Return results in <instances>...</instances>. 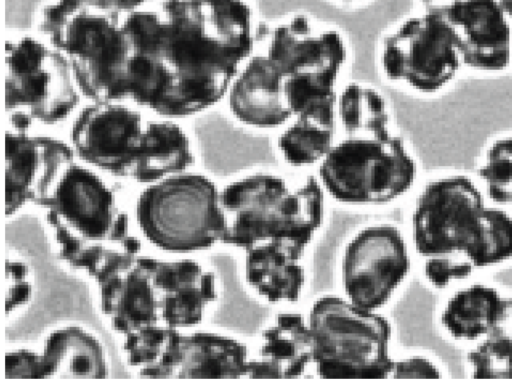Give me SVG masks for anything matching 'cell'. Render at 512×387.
<instances>
[{"mask_svg": "<svg viewBox=\"0 0 512 387\" xmlns=\"http://www.w3.org/2000/svg\"><path fill=\"white\" fill-rule=\"evenodd\" d=\"M224 100L230 116L252 130L278 131L293 117L284 77L259 46L238 71Z\"/></svg>", "mask_w": 512, "mask_h": 387, "instance_id": "4fadbf2b", "label": "cell"}, {"mask_svg": "<svg viewBox=\"0 0 512 387\" xmlns=\"http://www.w3.org/2000/svg\"><path fill=\"white\" fill-rule=\"evenodd\" d=\"M512 25V0H498Z\"/></svg>", "mask_w": 512, "mask_h": 387, "instance_id": "83f0119b", "label": "cell"}, {"mask_svg": "<svg viewBox=\"0 0 512 387\" xmlns=\"http://www.w3.org/2000/svg\"><path fill=\"white\" fill-rule=\"evenodd\" d=\"M337 137L336 98L293 115L277 131L275 148L281 159L291 167L318 166L332 149Z\"/></svg>", "mask_w": 512, "mask_h": 387, "instance_id": "e0dca14e", "label": "cell"}, {"mask_svg": "<svg viewBox=\"0 0 512 387\" xmlns=\"http://www.w3.org/2000/svg\"><path fill=\"white\" fill-rule=\"evenodd\" d=\"M471 378L512 379V295L503 297L487 332L466 355Z\"/></svg>", "mask_w": 512, "mask_h": 387, "instance_id": "ffe728a7", "label": "cell"}, {"mask_svg": "<svg viewBox=\"0 0 512 387\" xmlns=\"http://www.w3.org/2000/svg\"><path fill=\"white\" fill-rule=\"evenodd\" d=\"M333 1L340 3L342 5L356 6V5H361V4L367 3L371 0H333Z\"/></svg>", "mask_w": 512, "mask_h": 387, "instance_id": "f1b7e54d", "label": "cell"}, {"mask_svg": "<svg viewBox=\"0 0 512 387\" xmlns=\"http://www.w3.org/2000/svg\"><path fill=\"white\" fill-rule=\"evenodd\" d=\"M258 46L281 71L293 115L337 98L350 51L338 27L295 11L262 22Z\"/></svg>", "mask_w": 512, "mask_h": 387, "instance_id": "5b68a950", "label": "cell"}, {"mask_svg": "<svg viewBox=\"0 0 512 387\" xmlns=\"http://www.w3.org/2000/svg\"><path fill=\"white\" fill-rule=\"evenodd\" d=\"M139 108L124 101H89L69 130L75 156L113 175L134 178L145 153L149 120Z\"/></svg>", "mask_w": 512, "mask_h": 387, "instance_id": "30bf717a", "label": "cell"}, {"mask_svg": "<svg viewBox=\"0 0 512 387\" xmlns=\"http://www.w3.org/2000/svg\"><path fill=\"white\" fill-rule=\"evenodd\" d=\"M313 363L321 378L383 379L391 375L390 322L348 299L326 295L309 312Z\"/></svg>", "mask_w": 512, "mask_h": 387, "instance_id": "8992f818", "label": "cell"}, {"mask_svg": "<svg viewBox=\"0 0 512 387\" xmlns=\"http://www.w3.org/2000/svg\"><path fill=\"white\" fill-rule=\"evenodd\" d=\"M306 246L299 241L279 238L247 248V283L269 302L297 301L305 281L301 259Z\"/></svg>", "mask_w": 512, "mask_h": 387, "instance_id": "9a60e30c", "label": "cell"}, {"mask_svg": "<svg viewBox=\"0 0 512 387\" xmlns=\"http://www.w3.org/2000/svg\"><path fill=\"white\" fill-rule=\"evenodd\" d=\"M424 10L442 11L457 0H416Z\"/></svg>", "mask_w": 512, "mask_h": 387, "instance_id": "4316f807", "label": "cell"}, {"mask_svg": "<svg viewBox=\"0 0 512 387\" xmlns=\"http://www.w3.org/2000/svg\"><path fill=\"white\" fill-rule=\"evenodd\" d=\"M324 193L313 175L295 186L271 172L242 176L220 191L227 219L224 241L244 250L279 238L308 245L323 221Z\"/></svg>", "mask_w": 512, "mask_h": 387, "instance_id": "3957f363", "label": "cell"}, {"mask_svg": "<svg viewBox=\"0 0 512 387\" xmlns=\"http://www.w3.org/2000/svg\"><path fill=\"white\" fill-rule=\"evenodd\" d=\"M392 378H441L440 367L430 358L422 355H413L404 359L395 360L390 375Z\"/></svg>", "mask_w": 512, "mask_h": 387, "instance_id": "d4e9b609", "label": "cell"}, {"mask_svg": "<svg viewBox=\"0 0 512 387\" xmlns=\"http://www.w3.org/2000/svg\"><path fill=\"white\" fill-rule=\"evenodd\" d=\"M504 295L486 283H472L457 289L446 301L440 325L452 340L475 344L491 328Z\"/></svg>", "mask_w": 512, "mask_h": 387, "instance_id": "ac0fdd59", "label": "cell"}, {"mask_svg": "<svg viewBox=\"0 0 512 387\" xmlns=\"http://www.w3.org/2000/svg\"><path fill=\"white\" fill-rule=\"evenodd\" d=\"M512 258V215L501 206H488L479 242L472 257L475 270L500 265Z\"/></svg>", "mask_w": 512, "mask_h": 387, "instance_id": "7402d4cb", "label": "cell"}, {"mask_svg": "<svg viewBox=\"0 0 512 387\" xmlns=\"http://www.w3.org/2000/svg\"><path fill=\"white\" fill-rule=\"evenodd\" d=\"M104 6L115 9L122 13L130 12L155 0H97Z\"/></svg>", "mask_w": 512, "mask_h": 387, "instance_id": "484cf974", "label": "cell"}, {"mask_svg": "<svg viewBox=\"0 0 512 387\" xmlns=\"http://www.w3.org/2000/svg\"><path fill=\"white\" fill-rule=\"evenodd\" d=\"M426 280L437 289L467 280L476 270L467 261L456 257H431L424 261Z\"/></svg>", "mask_w": 512, "mask_h": 387, "instance_id": "cb8c5ba5", "label": "cell"}, {"mask_svg": "<svg viewBox=\"0 0 512 387\" xmlns=\"http://www.w3.org/2000/svg\"><path fill=\"white\" fill-rule=\"evenodd\" d=\"M440 12L448 22L462 65L499 71L512 58V25L498 0H457Z\"/></svg>", "mask_w": 512, "mask_h": 387, "instance_id": "7c38bea8", "label": "cell"}, {"mask_svg": "<svg viewBox=\"0 0 512 387\" xmlns=\"http://www.w3.org/2000/svg\"><path fill=\"white\" fill-rule=\"evenodd\" d=\"M377 62L386 80L425 94L442 89L462 65L448 22L429 10L383 33Z\"/></svg>", "mask_w": 512, "mask_h": 387, "instance_id": "ba28073f", "label": "cell"}, {"mask_svg": "<svg viewBox=\"0 0 512 387\" xmlns=\"http://www.w3.org/2000/svg\"><path fill=\"white\" fill-rule=\"evenodd\" d=\"M202 1H215V0H202Z\"/></svg>", "mask_w": 512, "mask_h": 387, "instance_id": "f546056e", "label": "cell"}, {"mask_svg": "<svg viewBox=\"0 0 512 387\" xmlns=\"http://www.w3.org/2000/svg\"><path fill=\"white\" fill-rule=\"evenodd\" d=\"M313 358L314 344L308 322L299 313L283 312L263 331L258 355L249 359L247 377L298 378Z\"/></svg>", "mask_w": 512, "mask_h": 387, "instance_id": "2e32d148", "label": "cell"}, {"mask_svg": "<svg viewBox=\"0 0 512 387\" xmlns=\"http://www.w3.org/2000/svg\"><path fill=\"white\" fill-rule=\"evenodd\" d=\"M337 119V140L318 165L324 191L352 205L385 204L409 191L416 163L394 128L384 94L373 86L344 91Z\"/></svg>", "mask_w": 512, "mask_h": 387, "instance_id": "7a4b0ae2", "label": "cell"}, {"mask_svg": "<svg viewBox=\"0 0 512 387\" xmlns=\"http://www.w3.org/2000/svg\"><path fill=\"white\" fill-rule=\"evenodd\" d=\"M82 94L65 55L45 40L24 35L5 43V110L33 124L64 122Z\"/></svg>", "mask_w": 512, "mask_h": 387, "instance_id": "52a82bcc", "label": "cell"}, {"mask_svg": "<svg viewBox=\"0 0 512 387\" xmlns=\"http://www.w3.org/2000/svg\"><path fill=\"white\" fill-rule=\"evenodd\" d=\"M122 15L96 0H53L40 12L39 32L68 59L89 101H123Z\"/></svg>", "mask_w": 512, "mask_h": 387, "instance_id": "277c9868", "label": "cell"}, {"mask_svg": "<svg viewBox=\"0 0 512 387\" xmlns=\"http://www.w3.org/2000/svg\"><path fill=\"white\" fill-rule=\"evenodd\" d=\"M6 200L17 205L27 197L44 196L53 181L73 162L69 142L48 135L6 130Z\"/></svg>", "mask_w": 512, "mask_h": 387, "instance_id": "5bb4252c", "label": "cell"}, {"mask_svg": "<svg viewBox=\"0 0 512 387\" xmlns=\"http://www.w3.org/2000/svg\"><path fill=\"white\" fill-rule=\"evenodd\" d=\"M486 207L484 193L467 176L431 180L420 192L412 213L416 252L424 259L456 257L470 263Z\"/></svg>", "mask_w": 512, "mask_h": 387, "instance_id": "9c48e42d", "label": "cell"}, {"mask_svg": "<svg viewBox=\"0 0 512 387\" xmlns=\"http://www.w3.org/2000/svg\"><path fill=\"white\" fill-rule=\"evenodd\" d=\"M410 269L408 247L393 225L361 230L347 245L342 260V283L347 299L375 311L382 307Z\"/></svg>", "mask_w": 512, "mask_h": 387, "instance_id": "8fae6325", "label": "cell"}, {"mask_svg": "<svg viewBox=\"0 0 512 387\" xmlns=\"http://www.w3.org/2000/svg\"><path fill=\"white\" fill-rule=\"evenodd\" d=\"M478 176L494 204L512 208V136L497 139L489 146Z\"/></svg>", "mask_w": 512, "mask_h": 387, "instance_id": "603a6c76", "label": "cell"}, {"mask_svg": "<svg viewBox=\"0 0 512 387\" xmlns=\"http://www.w3.org/2000/svg\"><path fill=\"white\" fill-rule=\"evenodd\" d=\"M193 374L209 378H240L247 376L248 352L243 343L213 334L194 339Z\"/></svg>", "mask_w": 512, "mask_h": 387, "instance_id": "44dd1931", "label": "cell"}, {"mask_svg": "<svg viewBox=\"0 0 512 387\" xmlns=\"http://www.w3.org/2000/svg\"><path fill=\"white\" fill-rule=\"evenodd\" d=\"M246 0H155L123 13V99L158 117L198 115L225 99L256 50Z\"/></svg>", "mask_w": 512, "mask_h": 387, "instance_id": "6da1fadb", "label": "cell"}, {"mask_svg": "<svg viewBox=\"0 0 512 387\" xmlns=\"http://www.w3.org/2000/svg\"><path fill=\"white\" fill-rule=\"evenodd\" d=\"M48 200L74 219H107L113 197L96 174L72 162L60 175Z\"/></svg>", "mask_w": 512, "mask_h": 387, "instance_id": "d6986e66", "label": "cell"}]
</instances>
